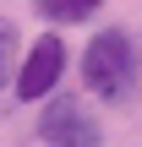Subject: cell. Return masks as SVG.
<instances>
[{
    "instance_id": "cell-2",
    "label": "cell",
    "mask_w": 142,
    "mask_h": 147,
    "mask_svg": "<svg viewBox=\"0 0 142 147\" xmlns=\"http://www.w3.org/2000/svg\"><path fill=\"white\" fill-rule=\"evenodd\" d=\"M60 76H66V38H60V33H38L33 49L22 55L16 76H11V93H16L22 104H38V98H49V93L60 87Z\"/></svg>"
},
{
    "instance_id": "cell-3",
    "label": "cell",
    "mask_w": 142,
    "mask_h": 147,
    "mask_svg": "<svg viewBox=\"0 0 142 147\" xmlns=\"http://www.w3.org/2000/svg\"><path fill=\"white\" fill-rule=\"evenodd\" d=\"M38 136H44V147H104L99 120H93L88 104L71 98V93H49V104H44V115H38Z\"/></svg>"
},
{
    "instance_id": "cell-4",
    "label": "cell",
    "mask_w": 142,
    "mask_h": 147,
    "mask_svg": "<svg viewBox=\"0 0 142 147\" xmlns=\"http://www.w3.org/2000/svg\"><path fill=\"white\" fill-rule=\"evenodd\" d=\"M99 5H104V0H33V11H38L44 22H55V27H66V22H88Z\"/></svg>"
},
{
    "instance_id": "cell-5",
    "label": "cell",
    "mask_w": 142,
    "mask_h": 147,
    "mask_svg": "<svg viewBox=\"0 0 142 147\" xmlns=\"http://www.w3.org/2000/svg\"><path fill=\"white\" fill-rule=\"evenodd\" d=\"M16 44H22L16 22H11V16H0V93H5V87H11V76H16Z\"/></svg>"
},
{
    "instance_id": "cell-1",
    "label": "cell",
    "mask_w": 142,
    "mask_h": 147,
    "mask_svg": "<svg viewBox=\"0 0 142 147\" xmlns=\"http://www.w3.org/2000/svg\"><path fill=\"white\" fill-rule=\"evenodd\" d=\"M77 71H82V87H88L93 98H104V104H131V98H137V82H142V60H137L131 33H126V27L93 33L88 49H82V60H77Z\"/></svg>"
}]
</instances>
